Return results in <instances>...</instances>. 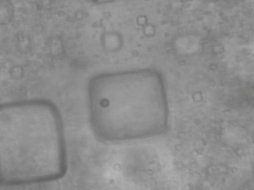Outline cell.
<instances>
[{"label": "cell", "mask_w": 254, "mask_h": 190, "mask_svg": "<svg viewBox=\"0 0 254 190\" xmlns=\"http://www.w3.org/2000/svg\"><path fill=\"white\" fill-rule=\"evenodd\" d=\"M158 77L149 70L104 74L89 86L90 118L100 139L130 140L152 132L160 95Z\"/></svg>", "instance_id": "7a4b0ae2"}, {"label": "cell", "mask_w": 254, "mask_h": 190, "mask_svg": "<svg viewBox=\"0 0 254 190\" xmlns=\"http://www.w3.org/2000/svg\"><path fill=\"white\" fill-rule=\"evenodd\" d=\"M66 170L62 121L54 105L33 101L0 106V181H49Z\"/></svg>", "instance_id": "6da1fadb"}]
</instances>
